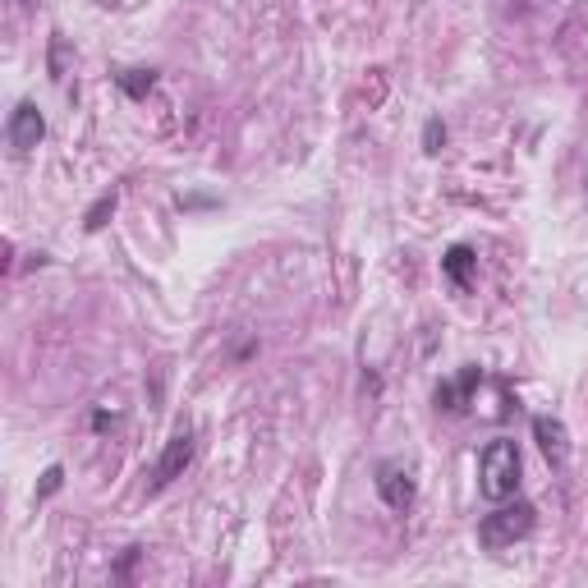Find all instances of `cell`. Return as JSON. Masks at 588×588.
<instances>
[{
	"label": "cell",
	"instance_id": "cell-5",
	"mask_svg": "<svg viewBox=\"0 0 588 588\" xmlns=\"http://www.w3.org/2000/svg\"><path fill=\"white\" fill-rule=\"evenodd\" d=\"M377 497L386 501L391 510H409V501H414V478H409V469H400V464H377Z\"/></svg>",
	"mask_w": 588,
	"mask_h": 588
},
{
	"label": "cell",
	"instance_id": "cell-9",
	"mask_svg": "<svg viewBox=\"0 0 588 588\" xmlns=\"http://www.w3.org/2000/svg\"><path fill=\"white\" fill-rule=\"evenodd\" d=\"M441 143H446V125H441V120H428V125H423V152H441Z\"/></svg>",
	"mask_w": 588,
	"mask_h": 588
},
{
	"label": "cell",
	"instance_id": "cell-2",
	"mask_svg": "<svg viewBox=\"0 0 588 588\" xmlns=\"http://www.w3.org/2000/svg\"><path fill=\"white\" fill-rule=\"evenodd\" d=\"M533 515H538V510H533L529 501H515V506L492 510V515H483V524H478V543L492 547V552H501V547H515L520 538H529Z\"/></svg>",
	"mask_w": 588,
	"mask_h": 588
},
{
	"label": "cell",
	"instance_id": "cell-7",
	"mask_svg": "<svg viewBox=\"0 0 588 588\" xmlns=\"http://www.w3.org/2000/svg\"><path fill=\"white\" fill-rule=\"evenodd\" d=\"M474 386H478V368H464L455 382H441L437 386V409H464L469 405V396H474Z\"/></svg>",
	"mask_w": 588,
	"mask_h": 588
},
{
	"label": "cell",
	"instance_id": "cell-1",
	"mask_svg": "<svg viewBox=\"0 0 588 588\" xmlns=\"http://www.w3.org/2000/svg\"><path fill=\"white\" fill-rule=\"evenodd\" d=\"M478 492L487 501H510L520 492V451L515 441H487V451L478 455Z\"/></svg>",
	"mask_w": 588,
	"mask_h": 588
},
{
	"label": "cell",
	"instance_id": "cell-8",
	"mask_svg": "<svg viewBox=\"0 0 588 588\" xmlns=\"http://www.w3.org/2000/svg\"><path fill=\"white\" fill-rule=\"evenodd\" d=\"M441 272L451 276V285L469 290V272H474V249H469V244H455V249L441 258Z\"/></svg>",
	"mask_w": 588,
	"mask_h": 588
},
{
	"label": "cell",
	"instance_id": "cell-3",
	"mask_svg": "<svg viewBox=\"0 0 588 588\" xmlns=\"http://www.w3.org/2000/svg\"><path fill=\"white\" fill-rule=\"evenodd\" d=\"M193 464V432L180 428L175 437L166 441V451H161V464H157V483H152V492H161V487H170L175 478L184 474Z\"/></svg>",
	"mask_w": 588,
	"mask_h": 588
},
{
	"label": "cell",
	"instance_id": "cell-10",
	"mask_svg": "<svg viewBox=\"0 0 588 588\" xmlns=\"http://www.w3.org/2000/svg\"><path fill=\"white\" fill-rule=\"evenodd\" d=\"M106 212H115V193H106L102 203L88 212V230H102V226H106Z\"/></svg>",
	"mask_w": 588,
	"mask_h": 588
},
{
	"label": "cell",
	"instance_id": "cell-12",
	"mask_svg": "<svg viewBox=\"0 0 588 588\" xmlns=\"http://www.w3.org/2000/svg\"><path fill=\"white\" fill-rule=\"evenodd\" d=\"M120 83H125V88L138 97V92H143V88H152V74H143V69H134V74H125V79H120Z\"/></svg>",
	"mask_w": 588,
	"mask_h": 588
},
{
	"label": "cell",
	"instance_id": "cell-6",
	"mask_svg": "<svg viewBox=\"0 0 588 588\" xmlns=\"http://www.w3.org/2000/svg\"><path fill=\"white\" fill-rule=\"evenodd\" d=\"M533 441H538V451H543L552 464H566L570 432H566V423H561V419H547V414H538V419H533Z\"/></svg>",
	"mask_w": 588,
	"mask_h": 588
},
{
	"label": "cell",
	"instance_id": "cell-4",
	"mask_svg": "<svg viewBox=\"0 0 588 588\" xmlns=\"http://www.w3.org/2000/svg\"><path fill=\"white\" fill-rule=\"evenodd\" d=\"M5 134H10V147H14V152H33V147L46 138L42 111H37L33 102H19V106H14V115H10V129H5Z\"/></svg>",
	"mask_w": 588,
	"mask_h": 588
},
{
	"label": "cell",
	"instance_id": "cell-11",
	"mask_svg": "<svg viewBox=\"0 0 588 588\" xmlns=\"http://www.w3.org/2000/svg\"><path fill=\"white\" fill-rule=\"evenodd\" d=\"M60 478H65V474H60V464H51V469L42 474V487H37V497H51V492L60 487Z\"/></svg>",
	"mask_w": 588,
	"mask_h": 588
}]
</instances>
